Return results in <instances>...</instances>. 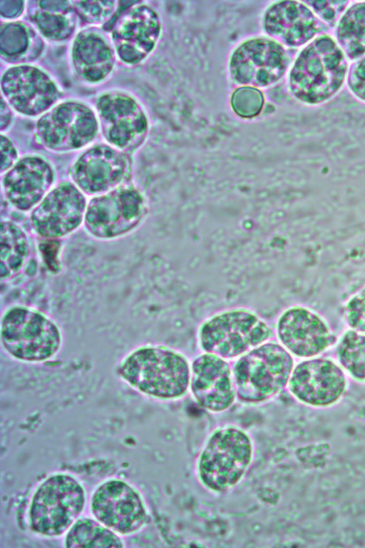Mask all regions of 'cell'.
Returning <instances> with one entry per match:
<instances>
[{
	"instance_id": "cell-1",
	"label": "cell",
	"mask_w": 365,
	"mask_h": 548,
	"mask_svg": "<svg viewBox=\"0 0 365 548\" xmlns=\"http://www.w3.org/2000/svg\"><path fill=\"white\" fill-rule=\"evenodd\" d=\"M190 366L185 355L160 345L139 346L120 360L117 372L140 392L162 400L184 397L189 390Z\"/></svg>"
},
{
	"instance_id": "cell-2",
	"label": "cell",
	"mask_w": 365,
	"mask_h": 548,
	"mask_svg": "<svg viewBox=\"0 0 365 548\" xmlns=\"http://www.w3.org/2000/svg\"><path fill=\"white\" fill-rule=\"evenodd\" d=\"M254 452V442L244 429L233 425L217 427L197 455V480L209 492H227L244 479L252 464Z\"/></svg>"
},
{
	"instance_id": "cell-3",
	"label": "cell",
	"mask_w": 365,
	"mask_h": 548,
	"mask_svg": "<svg viewBox=\"0 0 365 548\" xmlns=\"http://www.w3.org/2000/svg\"><path fill=\"white\" fill-rule=\"evenodd\" d=\"M347 72L344 53L332 38L321 36L306 46L289 74V88L299 101L317 105L333 97Z\"/></svg>"
},
{
	"instance_id": "cell-4",
	"label": "cell",
	"mask_w": 365,
	"mask_h": 548,
	"mask_svg": "<svg viewBox=\"0 0 365 548\" xmlns=\"http://www.w3.org/2000/svg\"><path fill=\"white\" fill-rule=\"evenodd\" d=\"M294 367L293 356L279 342L252 349L232 367L237 397L251 405L270 400L287 387Z\"/></svg>"
},
{
	"instance_id": "cell-5",
	"label": "cell",
	"mask_w": 365,
	"mask_h": 548,
	"mask_svg": "<svg viewBox=\"0 0 365 548\" xmlns=\"http://www.w3.org/2000/svg\"><path fill=\"white\" fill-rule=\"evenodd\" d=\"M274 336L269 325L254 311L242 308L220 311L199 326L197 340L203 352L226 360L237 359Z\"/></svg>"
},
{
	"instance_id": "cell-6",
	"label": "cell",
	"mask_w": 365,
	"mask_h": 548,
	"mask_svg": "<svg viewBox=\"0 0 365 548\" xmlns=\"http://www.w3.org/2000/svg\"><path fill=\"white\" fill-rule=\"evenodd\" d=\"M1 341L13 358L27 362L50 360L60 350L63 338L57 324L39 310L13 305L2 314Z\"/></svg>"
},
{
	"instance_id": "cell-7",
	"label": "cell",
	"mask_w": 365,
	"mask_h": 548,
	"mask_svg": "<svg viewBox=\"0 0 365 548\" xmlns=\"http://www.w3.org/2000/svg\"><path fill=\"white\" fill-rule=\"evenodd\" d=\"M84 491L71 476L56 475L48 478L36 491L29 510L31 529L48 537L66 532L80 515Z\"/></svg>"
},
{
	"instance_id": "cell-8",
	"label": "cell",
	"mask_w": 365,
	"mask_h": 548,
	"mask_svg": "<svg viewBox=\"0 0 365 548\" xmlns=\"http://www.w3.org/2000/svg\"><path fill=\"white\" fill-rule=\"evenodd\" d=\"M289 57L284 46L269 38H254L232 52L228 69L232 80L242 86L265 88L276 83L285 73Z\"/></svg>"
},
{
	"instance_id": "cell-9",
	"label": "cell",
	"mask_w": 365,
	"mask_h": 548,
	"mask_svg": "<svg viewBox=\"0 0 365 548\" xmlns=\"http://www.w3.org/2000/svg\"><path fill=\"white\" fill-rule=\"evenodd\" d=\"M287 387L302 404L314 408H327L342 398L347 380L345 371L335 361L312 357L294 367Z\"/></svg>"
},
{
	"instance_id": "cell-10",
	"label": "cell",
	"mask_w": 365,
	"mask_h": 548,
	"mask_svg": "<svg viewBox=\"0 0 365 548\" xmlns=\"http://www.w3.org/2000/svg\"><path fill=\"white\" fill-rule=\"evenodd\" d=\"M279 343L292 355L312 358L322 353L334 342L327 322L317 313L302 306L284 310L276 324Z\"/></svg>"
},
{
	"instance_id": "cell-11",
	"label": "cell",
	"mask_w": 365,
	"mask_h": 548,
	"mask_svg": "<svg viewBox=\"0 0 365 548\" xmlns=\"http://www.w3.org/2000/svg\"><path fill=\"white\" fill-rule=\"evenodd\" d=\"M91 511L100 523L120 534L139 530L147 519L145 507L138 492L117 480L106 482L97 489L92 498Z\"/></svg>"
},
{
	"instance_id": "cell-12",
	"label": "cell",
	"mask_w": 365,
	"mask_h": 548,
	"mask_svg": "<svg viewBox=\"0 0 365 548\" xmlns=\"http://www.w3.org/2000/svg\"><path fill=\"white\" fill-rule=\"evenodd\" d=\"M145 210L143 196L120 187L91 201L86 214L88 229L99 237H114L135 227Z\"/></svg>"
},
{
	"instance_id": "cell-13",
	"label": "cell",
	"mask_w": 365,
	"mask_h": 548,
	"mask_svg": "<svg viewBox=\"0 0 365 548\" xmlns=\"http://www.w3.org/2000/svg\"><path fill=\"white\" fill-rule=\"evenodd\" d=\"M189 390L202 407L215 413L228 410L237 398L227 360L207 352L192 362Z\"/></svg>"
},
{
	"instance_id": "cell-14",
	"label": "cell",
	"mask_w": 365,
	"mask_h": 548,
	"mask_svg": "<svg viewBox=\"0 0 365 548\" xmlns=\"http://www.w3.org/2000/svg\"><path fill=\"white\" fill-rule=\"evenodd\" d=\"M314 12L296 1H280L271 4L262 19L264 32L272 39L289 47L301 46L319 31Z\"/></svg>"
},
{
	"instance_id": "cell-15",
	"label": "cell",
	"mask_w": 365,
	"mask_h": 548,
	"mask_svg": "<svg viewBox=\"0 0 365 548\" xmlns=\"http://www.w3.org/2000/svg\"><path fill=\"white\" fill-rule=\"evenodd\" d=\"M84 209V200L78 191L71 185H62L48 193L36 208L32 219L41 235L57 237L78 225Z\"/></svg>"
},
{
	"instance_id": "cell-16",
	"label": "cell",
	"mask_w": 365,
	"mask_h": 548,
	"mask_svg": "<svg viewBox=\"0 0 365 548\" xmlns=\"http://www.w3.org/2000/svg\"><path fill=\"white\" fill-rule=\"evenodd\" d=\"M49 168L40 161H26L9 172L4 179V189L8 198L18 208L24 210L36 205L52 182Z\"/></svg>"
},
{
	"instance_id": "cell-17",
	"label": "cell",
	"mask_w": 365,
	"mask_h": 548,
	"mask_svg": "<svg viewBox=\"0 0 365 548\" xmlns=\"http://www.w3.org/2000/svg\"><path fill=\"white\" fill-rule=\"evenodd\" d=\"M86 156L73 171L76 184L88 193H101L115 188L123 179L125 166L120 158Z\"/></svg>"
},
{
	"instance_id": "cell-18",
	"label": "cell",
	"mask_w": 365,
	"mask_h": 548,
	"mask_svg": "<svg viewBox=\"0 0 365 548\" xmlns=\"http://www.w3.org/2000/svg\"><path fill=\"white\" fill-rule=\"evenodd\" d=\"M339 46L350 59L365 55V2L351 6L341 17L336 26Z\"/></svg>"
},
{
	"instance_id": "cell-19",
	"label": "cell",
	"mask_w": 365,
	"mask_h": 548,
	"mask_svg": "<svg viewBox=\"0 0 365 548\" xmlns=\"http://www.w3.org/2000/svg\"><path fill=\"white\" fill-rule=\"evenodd\" d=\"M68 547H120L123 542L106 526L91 519L77 521L66 537Z\"/></svg>"
},
{
	"instance_id": "cell-20",
	"label": "cell",
	"mask_w": 365,
	"mask_h": 548,
	"mask_svg": "<svg viewBox=\"0 0 365 548\" xmlns=\"http://www.w3.org/2000/svg\"><path fill=\"white\" fill-rule=\"evenodd\" d=\"M339 365L359 382L365 383V334L350 329L345 332L336 347Z\"/></svg>"
},
{
	"instance_id": "cell-21",
	"label": "cell",
	"mask_w": 365,
	"mask_h": 548,
	"mask_svg": "<svg viewBox=\"0 0 365 548\" xmlns=\"http://www.w3.org/2000/svg\"><path fill=\"white\" fill-rule=\"evenodd\" d=\"M29 254V246L24 233L10 223L1 227V274L9 277L18 273Z\"/></svg>"
},
{
	"instance_id": "cell-22",
	"label": "cell",
	"mask_w": 365,
	"mask_h": 548,
	"mask_svg": "<svg viewBox=\"0 0 365 548\" xmlns=\"http://www.w3.org/2000/svg\"><path fill=\"white\" fill-rule=\"evenodd\" d=\"M263 105V94L254 87H240L233 92L231 97L232 110L242 118H252L257 116L261 111Z\"/></svg>"
},
{
	"instance_id": "cell-23",
	"label": "cell",
	"mask_w": 365,
	"mask_h": 548,
	"mask_svg": "<svg viewBox=\"0 0 365 548\" xmlns=\"http://www.w3.org/2000/svg\"><path fill=\"white\" fill-rule=\"evenodd\" d=\"M344 318L351 329L365 334V287L348 300Z\"/></svg>"
},
{
	"instance_id": "cell-24",
	"label": "cell",
	"mask_w": 365,
	"mask_h": 548,
	"mask_svg": "<svg viewBox=\"0 0 365 548\" xmlns=\"http://www.w3.org/2000/svg\"><path fill=\"white\" fill-rule=\"evenodd\" d=\"M347 78L351 91L365 102V57L361 58L352 65Z\"/></svg>"
}]
</instances>
